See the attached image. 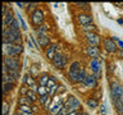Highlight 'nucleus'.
<instances>
[{
    "label": "nucleus",
    "instance_id": "1",
    "mask_svg": "<svg viewBox=\"0 0 123 115\" xmlns=\"http://www.w3.org/2000/svg\"><path fill=\"white\" fill-rule=\"evenodd\" d=\"M22 33L21 32H14L10 31L9 28L3 29V42H8V44L13 45H22Z\"/></svg>",
    "mask_w": 123,
    "mask_h": 115
},
{
    "label": "nucleus",
    "instance_id": "2",
    "mask_svg": "<svg viewBox=\"0 0 123 115\" xmlns=\"http://www.w3.org/2000/svg\"><path fill=\"white\" fill-rule=\"evenodd\" d=\"M25 50L23 45H13L8 44V42H3V52L4 56H19Z\"/></svg>",
    "mask_w": 123,
    "mask_h": 115
},
{
    "label": "nucleus",
    "instance_id": "3",
    "mask_svg": "<svg viewBox=\"0 0 123 115\" xmlns=\"http://www.w3.org/2000/svg\"><path fill=\"white\" fill-rule=\"evenodd\" d=\"M30 21H31V23H32V26L35 27V29L38 28L40 26L44 24V21H45V12L42 10L41 8H37V9L30 15Z\"/></svg>",
    "mask_w": 123,
    "mask_h": 115
},
{
    "label": "nucleus",
    "instance_id": "4",
    "mask_svg": "<svg viewBox=\"0 0 123 115\" xmlns=\"http://www.w3.org/2000/svg\"><path fill=\"white\" fill-rule=\"evenodd\" d=\"M3 63L10 70H21L22 69V63H21V58L19 56H4Z\"/></svg>",
    "mask_w": 123,
    "mask_h": 115
},
{
    "label": "nucleus",
    "instance_id": "5",
    "mask_svg": "<svg viewBox=\"0 0 123 115\" xmlns=\"http://www.w3.org/2000/svg\"><path fill=\"white\" fill-rule=\"evenodd\" d=\"M123 97V84H121L117 80L110 82V98L111 101H117L118 98Z\"/></svg>",
    "mask_w": 123,
    "mask_h": 115
},
{
    "label": "nucleus",
    "instance_id": "6",
    "mask_svg": "<svg viewBox=\"0 0 123 115\" xmlns=\"http://www.w3.org/2000/svg\"><path fill=\"white\" fill-rule=\"evenodd\" d=\"M103 61L100 58H96V59H91L90 64H88V67L91 69V73L92 74H95V77L98 79L101 78V69H103Z\"/></svg>",
    "mask_w": 123,
    "mask_h": 115
},
{
    "label": "nucleus",
    "instance_id": "7",
    "mask_svg": "<svg viewBox=\"0 0 123 115\" xmlns=\"http://www.w3.org/2000/svg\"><path fill=\"white\" fill-rule=\"evenodd\" d=\"M103 47H104V50H105L108 54H117V51H118L117 42H115L111 37H109V36L104 37V40H103Z\"/></svg>",
    "mask_w": 123,
    "mask_h": 115
},
{
    "label": "nucleus",
    "instance_id": "8",
    "mask_svg": "<svg viewBox=\"0 0 123 115\" xmlns=\"http://www.w3.org/2000/svg\"><path fill=\"white\" fill-rule=\"evenodd\" d=\"M76 21H77V23H78L81 27H82V26L92 24V23H94V17H92L91 13L82 12V13H78L76 15Z\"/></svg>",
    "mask_w": 123,
    "mask_h": 115
},
{
    "label": "nucleus",
    "instance_id": "9",
    "mask_svg": "<svg viewBox=\"0 0 123 115\" xmlns=\"http://www.w3.org/2000/svg\"><path fill=\"white\" fill-rule=\"evenodd\" d=\"M53 65L56 69H64L68 65V56L64 54H56L55 58L53 59Z\"/></svg>",
    "mask_w": 123,
    "mask_h": 115
},
{
    "label": "nucleus",
    "instance_id": "10",
    "mask_svg": "<svg viewBox=\"0 0 123 115\" xmlns=\"http://www.w3.org/2000/svg\"><path fill=\"white\" fill-rule=\"evenodd\" d=\"M85 41L87 42L88 46H98L101 44V37H100L99 33L96 32H92V33H85Z\"/></svg>",
    "mask_w": 123,
    "mask_h": 115
},
{
    "label": "nucleus",
    "instance_id": "11",
    "mask_svg": "<svg viewBox=\"0 0 123 115\" xmlns=\"http://www.w3.org/2000/svg\"><path fill=\"white\" fill-rule=\"evenodd\" d=\"M23 84H26V86L32 91H37V88H38L37 79H35V77L30 75V74L23 75Z\"/></svg>",
    "mask_w": 123,
    "mask_h": 115
},
{
    "label": "nucleus",
    "instance_id": "12",
    "mask_svg": "<svg viewBox=\"0 0 123 115\" xmlns=\"http://www.w3.org/2000/svg\"><path fill=\"white\" fill-rule=\"evenodd\" d=\"M86 88H88V90H95L96 87H98V84H99V79L95 77V74H88L87 75V78L85 79V82L82 83Z\"/></svg>",
    "mask_w": 123,
    "mask_h": 115
},
{
    "label": "nucleus",
    "instance_id": "13",
    "mask_svg": "<svg viewBox=\"0 0 123 115\" xmlns=\"http://www.w3.org/2000/svg\"><path fill=\"white\" fill-rule=\"evenodd\" d=\"M85 54L87 56H90L91 59H96V58H100V49L98 46H86L85 47Z\"/></svg>",
    "mask_w": 123,
    "mask_h": 115
},
{
    "label": "nucleus",
    "instance_id": "14",
    "mask_svg": "<svg viewBox=\"0 0 123 115\" xmlns=\"http://www.w3.org/2000/svg\"><path fill=\"white\" fill-rule=\"evenodd\" d=\"M37 42L40 49H46L49 45H51V41L48 34H37Z\"/></svg>",
    "mask_w": 123,
    "mask_h": 115
},
{
    "label": "nucleus",
    "instance_id": "15",
    "mask_svg": "<svg viewBox=\"0 0 123 115\" xmlns=\"http://www.w3.org/2000/svg\"><path fill=\"white\" fill-rule=\"evenodd\" d=\"M56 45L55 44H51V45H49L48 47L45 49V56H46V59L48 60H51L53 61V59L55 58V55H56Z\"/></svg>",
    "mask_w": 123,
    "mask_h": 115
},
{
    "label": "nucleus",
    "instance_id": "16",
    "mask_svg": "<svg viewBox=\"0 0 123 115\" xmlns=\"http://www.w3.org/2000/svg\"><path fill=\"white\" fill-rule=\"evenodd\" d=\"M65 109V106H64V101L62 100V101H59L56 104V105H54V106H51L50 107V110H49V113H50V115H58L60 113V111H63Z\"/></svg>",
    "mask_w": 123,
    "mask_h": 115
},
{
    "label": "nucleus",
    "instance_id": "17",
    "mask_svg": "<svg viewBox=\"0 0 123 115\" xmlns=\"http://www.w3.org/2000/svg\"><path fill=\"white\" fill-rule=\"evenodd\" d=\"M50 80V75L46 74V73H42L37 77V84L41 87H46L48 86V82Z\"/></svg>",
    "mask_w": 123,
    "mask_h": 115
},
{
    "label": "nucleus",
    "instance_id": "18",
    "mask_svg": "<svg viewBox=\"0 0 123 115\" xmlns=\"http://www.w3.org/2000/svg\"><path fill=\"white\" fill-rule=\"evenodd\" d=\"M86 105L90 109H96V107H99V100L95 98L94 96H90L86 98Z\"/></svg>",
    "mask_w": 123,
    "mask_h": 115
},
{
    "label": "nucleus",
    "instance_id": "19",
    "mask_svg": "<svg viewBox=\"0 0 123 115\" xmlns=\"http://www.w3.org/2000/svg\"><path fill=\"white\" fill-rule=\"evenodd\" d=\"M82 64L80 63L78 60H74L69 64V68H68V72H81L82 70Z\"/></svg>",
    "mask_w": 123,
    "mask_h": 115
},
{
    "label": "nucleus",
    "instance_id": "20",
    "mask_svg": "<svg viewBox=\"0 0 123 115\" xmlns=\"http://www.w3.org/2000/svg\"><path fill=\"white\" fill-rule=\"evenodd\" d=\"M113 104H114L117 115H123V97L122 98H118L117 101H114Z\"/></svg>",
    "mask_w": 123,
    "mask_h": 115
},
{
    "label": "nucleus",
    "instance_id": "21",
    "mask_svg": "<svg viewBox=\"0 0 123 115\" xmlns=\"http://www.w3.org/2000/svg\"><path fill=\"white\" fill-rule=\"evenodd\" d=\"M81 31H83L85 33H92V32H96L98 33V26H95L94 23L92 24H87V26H82L80 27Z\"/></svg>",
    "mask_w": 123,
    "mask_h": 115
},
{
    "label": "nucleus",
    "instance_id": "22",
    "mask_svg": "<svg viewBox=\"0 0 123 115\" xmlns=\"http://www.w3.org/2000/svg\"><path fill=\"white\" fill-rule=\"evenodd\" d=\"M21 105H28V106H32L33 102L31 101V100L27 97V96H19L18 97V106Z\"/></svg>",
    "mask_w": 123,
    "mask_h": 115
},
{
    "label": "nucleus",
    "instance_id": "23",
    "mask_svg": "<svg viewBox=\"0 0 123 115\" xmlns=\"http://www.w3.org/2000/svg\"><path fill=\"white\" fill-rule=\"evenodd\" d=\"M38 8V3H26V12L28 13V15H31Z\"/></svg>",
    "mask_w": 123,
    "mask_h": 115
},
{
    "label": "nucleus",
    "instance_id": "24",
    "mask_svg": "<svg viewBox=\"0 0 123 115\" xmlns=\"http://www.w3.org/2000/svg\"><path fill=\"white\" fill-rule=\"evenodd\" d=\"M27 97H28L31 101H32L33 104L36 102V101H38V97H40V96L37 95V92L36 91H32V90H30L28 91V93H27Z\"/></svg>",
    "mask_w": 123,
    "mask_h": 115
},
{
    "label": "nucleus",
    "instance_id": "25",
    "mask_svg": "<svg viewBox=\"0 0 123 115\" xmlns=\"http://www.w3.org/2000/svg\"><path fill=\"white\" fill-rule=\"evenodd\" d=\"M14 86H15L14 83H3V92H4V95H6L8 92L13 91Z\"/></svg>",
    "mask_w": 123,
    "mask_h": 115
},
{
    "label": "nucleus",
    "instance_id": "26",
    "mask_svg": "<svg viewBox=\"0 0 123 115\" xmlns=\"http://www.w3.org/2000/svg\"><path fill=\"white\" fill-rule=\"evenodd\" d=\"M18 111H21L22 114H25V113H33L32 106H28V105H21V106H18Z\"/></svg>",
    "mask_w": 123,
    "mask_h": 115
},
{
    "label": "nucleus",
    "instance_id": "27",
    "mask_svg": "<svg viewBox=\"0 0 123 115\" xmlns=\"http://www.w3.org/2000/svg\"><path fill=\"white\" fill-rule=\"evenodd\" d=\"M87 72H86V69L85 68H82V70H81V73H80V77H78V80H77V83H83L85 82V79L87 78Z\"/></svg>",
    "mask_w": 123,
    "mask_h": 115
},
{
    "label": "nucleus",
    "instance_id": "28",
    "mask_svg": "<svg viewBox=\"0 0 123 115\" xmlns=\"http://www.w3.org/2000/svg\"><path fill=\"white\" fill-rule=\"evenodd\" d=\"M15 15H17V19L19 21V23H21L22 29H23V31H27V29H28V27H27V24H26V22H25V19H23V17H22L19 13H15Z\"/></svg>",
    "mask_w": 123,
    "mask_h": 115
},
{
    "label": "nucleus",
    "instance_id": "29",
    "mask_svg": "<svg viewBox=\"0 0 123 115\" xmlns=\"http://www.w3.org/2000/svg\"><path fill=\"white\" fill-rule=\"evenodd\" d=\"M15 80L12 75H9V74H3V83H14L15 84Z\"/></svg>",
    "mask_w": 123,
    "mask_h": 115
},
{
    "label": "nucleus",
    "instance_id": "30",
    "mask_svg": "<svg viewBox=\"0 0 123 115\" xmlns=\"http://www.w3.org/2000/svg\"><path fill=\"white\" fill-rule=\"evenodd\" d=\"M9 110H10V104L6 100H4L3 101V115H8L9 114Z\"/></svg>",
    "mask_w": 123,
    "mask_h": 115
},
{
    "label": "nucleus",
    "instance_id": "31",
    "mask_svg": "<svg viewBox=\"0 0 123 115\" xmlns=\"http://www.w3.org/2000/svg\"><path fill=\"white\" fill-rule=\"evenodd\" d=\"M36 32H37V34H46V32H48V24H42V26H40L38 28H36Z\"/></svg>",
    "mask_w": 123,
    "mask_h": 115
},
{
    "label": "nucleus",
    "instance_id": "32",
    "mask_svg": "<svg viewBox=\"0 0 123 115\" xmlns=\"http://www.w3.org/2000/svg\"><path fill=\"white\" fill-rule=\"evenodd\" d=\"M49 98H50V95H49V93H46V95L40 96V97H38V102H40L42 106H45V104L49 101Z\"/></svg>",
    "mask_w": 123,
    "mask_h": 115
},
{
    "label": "nucleus",
    "instance_id": "33",
    "mask_svg": "<svg viewBox=\"0 0 123 115\" xmlns=\"http://www.w3.org/2000/svg\"><path fill=\"white\" fill-rule=\"evenodd\" d=\"M9 75H12L15 80H18L19 78H21V70H10L9 69V73H8Z\"/></svg>",
    "mask_w": 123,
    "mask_h": 115
},
{
    "label": "nucleus",
    "instance_id": "34",
    "mask_svg": "<svg viewBox=\"0 0 123 115\" xmlns=\"http://www.w3.org/2000/svg\"><path fill=\"white\" fill-rule=\"evenodd\" d=\"M111 38L117 42V46H118V50H123V41L121 40V38H118L117 36H111Z\"/></svg>",
    "mask_w": 123,
    "mask_h": 115
},
{
    "label": "nucleus",
    "instance_id": "35",
    "mask_svg": "<svg viewBox=\"0 0 123 115\" xmlns=\"http://www.w3.org/2000/svg\"><path fill=\"white\" fill-rule=\"evenodd\" d=\"M30 88L26 86V84H23V86L21 87V90H19V96H27V93H28Z\"/></svg>",
    "mask_w": 123,
    "mask_h": 115
},
{
    "label": "nucleus",
    "instance_id": "36",
    "mask_svg": "<svg viewBox=\"0 0 123 115\" xmlns=\"http://www.w3.org/2000/svg\"><path fill=\"white\" fill-rule=\"evenodd\" d=\"M37 95L38 96H44V95H46L48 93V88L46 87H41V86H38V88H37Z\"/></svg>",
    "mask_w": 123,
    "mask_h": 115
},
{
    "label": "nucleus",
    "instance_id": "37",
    "mask_svg": "<svg viewBox=\"0 0 123 115\" xmlns=\"http://www.w3.org/2000/svg\"><path fill=\"white\" fill-rule=\"evenodd\" d=\"M9 12V8H8L6 4H3V9H1V14H3V18L6 15V13Z\"/></svg>",
    "mask_w": 123,
    "mask_h": 115
},
{
    "label": "nucleus",
    "instance_id": "38",
    "mask_svg": "<svg viewBox=\"0 0 123 115\" xmlns=\"http://www.w3.org/2000/svg\"><path fill=\"white\" fill-rule=\"evenodd\" d=\"M99 107H100V114H101V115H105V114H106V106L103 104V105H100Z\"/></svg>",
    "mask_w": 123,
    "mask_h": 115
},
{
    "label": "nucleus",
    "instance_id": "39",
    "mask_svg": "<svg viewBox=\"0 0 123 115\" xmlns=\"http://www.w3.org/2000/svg\"><path fill=\"white\" fill-rule=\"evenodd\" d=\"M15 5H17L19 9H26V3H19V1H17V3H15Z\"/></svg>",
    "mask_w": 123,
    "mask_h": 115
},
{
    "label": "nucleus",
    "instance_id": "40",
    "mask_svg": "<svg viewBox=\"0 0 123 115\" xmlns=\"http://www.w3.org/2000/svg\"><path fill=\"white\" fill-rule=\"evenodd\" d=\"M117 55H118V58H123V50H118Z\"/></svg>",
    "mask_w": 123,
    "mask_h": 115
},
{
    "label": "nucleus",
    "instance_id": "41",
    "mask_svg": "<svg viewBox=\"0 0 123 115\" xmlns=\"http://www.w3.org/2000/svg\"><path fill=\"white\" fill-rule=\"evenodd\" d=\"M58 115H68V110H67V109H64L63 111H60V113L58 114Z\"/></svg>",
    "mask_w": 123,
    "mask_h": 115
},
{
    "label": "nucleus",
    "instance_id": "42",
    "mask_svg": "<svg viewBox=\"0 0 123 115\" xmlns=\"http://www.w3.org/2000/svg\"><path fill=\"white\" fill-rule=\"evenodd\" d=\"M32 110H33V113H36V111L38 110V107L36 105H32Z\"/></svg>",
    "mask_w": 123,
    "mask_h": 115
},
{
    "label": "nucleus",
    "instance_id": "43",
    "mask_svg": "<svg viewBox=\"0 0 123 115\" xmlns=\"http://www.w3.org/2000/svg\"><path fill=\"white\" fill-rule=\"evenodd\" d=\"M13 115H23V114L21 113V111H18V110H17V111H15V113H14Z\"/></svg>",
    "mask_w": 123,
    "mask_h": 115
},
{
    "label": "nucleus",
    "instance_id": "44",
    "mask_svg": "<svg viewBox=\"0 0 123 115\" xmlns=\"http://www.w3.org/2000/svg\"><path fill=\"white\" fill-rule=\"evenodd\" d=\"M118 24H123V19H118Z\"/></svg>",
    "mask_w": 123,
    "mask_h": 115
},
{
    "label": "nucleus",
    "instance_id": "45",
    "mask_svg": "<svg viewBox=\"0 0 123 115\" xmlns=\"http://www.w3.org/2000/svg\"><path fill=\"white\" fill-rule=\"evenodd\" d=\"M82 115H90V114H88L87 111H82Z\"/></svg>",
    "mask_w": 123,
    "mask_h": 115
},
{
    "label": "nucleus",
    "instance_id": "46",
    "mask_svg": "<svg viewBox=\"0 0 123 115\" xmlns=\"http://www.w3.org/2000/svg\"><path fill=\"white\" fill-rule=\"evenodd\" d=\"M68 115H77V113H68Z\"/></svg>",
    "mask_w": 123,
    "mask_h": 115
},
{
    "label": "nucleus",
    "instance_id": "47",
    "mask_svg": "<svg viewBox=\"0 0 123 115\" xmlns=\"http://www.w3.org/2000/svg\"><path fill=\"white\" fill-rule=\"evenodd\" d=\"M77 115H82V111H78V113H77Z\"/></svg>",
    "mask_w": 123,
    "mask_h": 115
}]
</instances>
